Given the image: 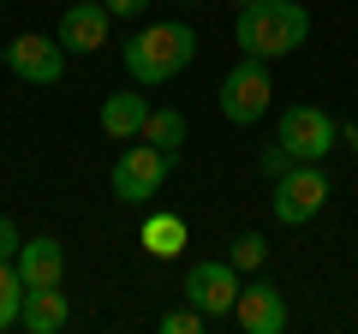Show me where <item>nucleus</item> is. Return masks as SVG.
<instances>
[{"label":"nucleus","instance_id":"24","mask_svg":"<svg viewBox=\"0 0 358 334\" xmlns=\"http://www.w3.org/2000/svg\"><path fill=\"white\" fill-rule=\"evenodd\" d=\"M185 6H197V0H185Z\"/></svg>","mask_w":358,"mask_h":334},{"label":"nucleus","instance_id":"7","mask_svg":"<svg viewBox=\"0 0 358 334\" xmlns=\"http://www.w3.org/2000/svg\"><path fill=\"white\" fill-rule=\"evenodd\" d=\"M239 269L227 257H203L185 269V305H197L209 322H227L233 317V298H239Z\"/></svg>","mask_w":358,"mask_h":334},{"label":"nucleus","instance_id":"5","mask_svg":"<svg viewBox=\"0 0 358 334\" xmlns=\"http://www.w3.org/2000/svg\"><path fill=\"white\" fill-rule=\"evenodd\" d=\"M167 167H173V155H162L155 143L131 138V150H120V161H114V173H108V185H114L120 203H150V197L167 185Z\"/></svg>","mask_w":358,"mask_h":334},{"label":"nucleus","instance_id":"8","mask_svg":"<svg viewBox=\"0 0 358 334\" xmlns=\"http://www.w3.org/2000/svg\"><path fill=\"white\" fill-rule=\"evenodd\" d=\"M0 60H6V72H13V78H24V84H60L72 54L60 48V36L24 30V36H13L6 48H0Z\"/></svg>","mask_w":358,"mask_h":334},{"label":"nucleus","instance_id":"1","mask_svg":"<svg viewBox=\"0 0 358 334\" xmlns=\"http://www.w3.org/2000/svg\"><path fill=\"white\" fill-rule=\"evenodd\" d=\"M120 60H126L131 84H167V78H179L197 60V30L179 24V18H155V24H143V30L126 36Z\"/></svg>","mask_w":358,"mask_h":334},{"label":"nucleus","instance_id":"18","mask_svg":"<svg viewBox=\"0 0 358 334\" xmlns=\"http://www.w3.org/2000/svg\"><path fill=\"white\" fill-rule=\"evenodd\" d=\"M209 328V317L197 305H179V310H167L162 317V334H203Z\"/></svg>","mask_w":358,"mask_h":334},{"label":"nucleus","instance_id":"19","mask_svg":"<svg viewBox=\"0 0 358 334\" xmlns=\"http://www.w3.org/2000/svg\"><path fill=\"white\" fill-rule=\"evenodd\" d=\"M257 167H263V180H281L287 167H293V155H287L281 143H268V150H263V161H257Z\"/></svg>","mask_w":358,"mask_h":334},{"label":"nucleus","instance_id":"15","mask_svg":"<svg viewBox=\"0 0 358 334\" xmlns=\"http://www.w3.org/2000/svg\"><path fill=\"white\" fill-rule=\"evenodd\" d=\"M138 239H143V251H150V257H179V251H185V239H192V227H185L179 215H150Z\"/></svg>","mask_w":358,"mask_h":334},{"label":"nucleus","instance_id":"2","mask_svg":"<svg viewBox=\"0 0 358 334\" xmlns=\"http://www.w3.org/2000/svg\"><path fill=\"white\" fill-rule=\"evenodd\" d=\"M233 36H239V48L257 54V60H281V54L305 48L310 13L299 6V0H257V6H239Z\"/></svg>","mask_w":358,"mask_h":334},{"label":"nucleus","instance_id":"14","mask_svg":"<svg viewBox=\"0 0 358 334\" xmlns=\"http://www.w3.org/2000/svg\"><path fill=\"white\" fill-rule=\"evenodd\" d=\"M185 114L179 108H150V119H143V143H155L162 155H173L179 161V150H185Z\"/></svg>","mask_w":358,"mask_h":334},{"label":"nucleus","instance_id":"6","mask_svg":"<svg viewBox=\"0 0 358 334\" xmlns=\"http://www.w3.org/2000/svg\"><path fill=\"white\" fill-rule=\"evenodd\" d=\"M334 143H341V119H334L329 108L293 102V108L281 114V150L293 155V161H322Z\"/></svg>","mask_w":358,"mask_h":334},{"label":"nucleus","instance_id":"20","mask_svg":"<svg viewBox=\"0 0 358 334\" xmlns=\"http://www.w3.org/2000/svg\"><path fill=\"white\" fill-rule=\"evenodd\" d=\"M18 245H24V239H18L13 215H0V263H13V257H18Z\"/></svg>","mask_w":358,"mask_h":334},{"label":"nucleus","instance_id":"23","mask_svg":"<svg viewBox=\"0 0 358 334\" xmlns=\"http://www.w3.org/2000/svg\"><path fill=\"white\" fill-rule=\"evenodd\" d=\"M233 6H257V0H233Z\"/></svg>","mask_w":358,"mask_h":334},{"label":"nucleus","instance_id":"4","mask_svg":"<svg viewBox=\"0 0 358 334\" xmlns=\"http://www.w3.org/2000/svg\"><path fill=\"white\" fill-rule=\"evenodd\" d=\"M329 173H322V161H293L275 180V221L281 227H305V221L322 215V203H329Z\"/></svg>","mask_w":358,"mask_h":334},{"label":"nucleus","instance_id":"25","mask_svg":"<svg viewBox=\"0 0 358 334\" xmlns=\"http://www.w3.org/2000/svg\"><path fill=\"white\" fill-rule=\"evenodd\" d=\"M0 6H6V0H0Z\"/></svg>","mask_w":358,"mask_h":334},{"label":"nucleus","instance_id":"21","mask_svg":"<svg viewBox=\"0 0 358 334\" xmlns=\"http://www.w3.org/2000/svg\"><path fill=\"white\" fill-rule=\"evenodd\" d=\"M102 6H108V13H114V18H138L143 6H150V0H102Z\"/></svg>","mask_w":358,"mask_h":334},{"label":"nucleus","instance_id":"11","mask_svg":"<svg viewBox=\"0 0 358 334\" xmlns=\"http://www.w3.org/2000/svg\"><path fill=\"white\" fill-rule=\"evenodd\" d=\"M13 269H18V281H24V286H60L66 281V245L54 239V233H36V239L18 245Z\"/></svg>","mask_w":358,"mask_h":334},{"label":"nucleus","instance_id":"16","mask_svg":"<svg viewBox=\"0 0 358 334\" xmlns=\"http://www.w3.org/2000/svg\"><path fill=\"white\" fill-rule=\"evenodd\" d=\"M18 310H24V281L13 263H0V328H18Z\"/></svg>","mask_w":358,"mask_h":334},{"label":"nucleus","instance_id":"9","mask_svg":"<svg viewBox=\"0 0 358 334\" xmlns=\"http://www.w3.org/2000/svg\"><path fill=\"white\" fill-rule=\"evenodd\" d=\"M108 24H114V13H108L102 0H72L60 13V30H54V36H60L66 54H96L108 42Z\"/></svg>","mask_w":358,"mask_h":334},{"label":"nucleus","instance_id":"17","mask_svg":"<svg viewBox=\"0 0 358 334\" xmlns=\"http://www.w3.org/2000/svg\"><path fill=\"white\" fill-rule=\"evenodd\" d=\"M263 257H268V239H263V233H239V239H233V251H227V263H233L239 275L263 269Z\"/></svg>","mask_w":358,"mask_h":334},{"label":"nucleus","instance_id":"3","mask_svg":"<svg viewBox=\"0 0 358 334\" xmlns=\"http://www.w3.org/2000/svg\"><path fill=\"white\" fill-rule=\"evenodd\" d=\"M215 108L233 119V126H257V119L275 108V78H268V60L245 54L239 66H227V78H221V90H215Z\"/></svg>","mask_w":358,"mask_h":334},{"label":"nucleus","instance_id":"22","mask_svg":"<svg viewBox=\"0 0 358 334\" xmlns=\"http://www.w3.org/2000/svg\"><path fill=\"white\" fill-rule=\"evenodd\" d=\"M341 138H346V143H352V150H358V126H341Z\"/></svg>","mask_w":358,"mask_h":334},{"label":"nucleus","instance_id":"13","mask_svg":"<svg viewBox=\"0 0 358 334\" xmlns=\"http://www.w3.org/2000/svg\"><path fill=\"white\" fill-rule=\"evenodd\" d=\"M143 119H150V102H143L138 90H120V96H108V102H102V131L114 143L143 138Z\"/></svg>","mask_w":358,"mask_h":334},{"label":"nucleus","instance_id":"12","mask_svg":"<svg viewBox=\"0 0 358 334\" xmlns=\"http://www.w3.org/2000/svg\"><path fill=\"white\" fill-rule=\"evenodd\" d=\"M72 322V298L60 286H24V310H18V328L30 334H60Z\"/></svg>","mask_w":358,"mask_h":334},{"label":"nucleus","instance_id":"10","mask_svg":"<svg viewBox=\"0 0 358 334\" xmlns=\"http://www.w3.org/2000/svg\"><path fill=\"white\" fill-rule=\"evenodd\" d=\"M233 322H239L245 334H281L287 328V298L268 281H245L239 298H233Z\"/></svg>","mask_w":358,"mask_h":334}]
</instances>
